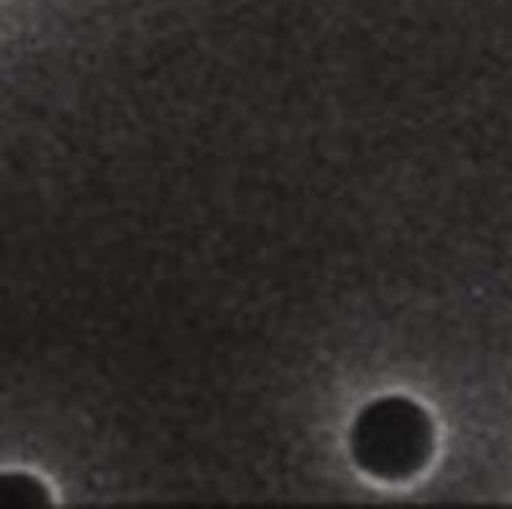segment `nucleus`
Returning <instances> with one entry per match:
<instances>
[{"mask_svg": "<svg viewBox=\"0 0 512 509\" xmlns=\"http://www.w3.org/2000/svg\"><path fill=\"white\" fill-rule=\"evenodd\" d=\"M436 451V428L423 405L402 394L369 402L351 428V456L364 474L405 481L420 474Z\"/></svg>", "mask_w": 512, "mask_h": 509, "instance_id": "1", "label": "nucleus"}, {"mask_svg": "<svg viewBox=\"0 0 512 509\" xmlns=\"http://www.w3.org/2000/svg\"><path fill=\"white\" fill-rule=\"evenodd\" d=\"M52 494L31 474H0V509L6 507H49Z\"/></svg>", "mask_w": 512, "mask_h": 509, "instance_id": "2", "label": "nucleus"}]
</instances>
